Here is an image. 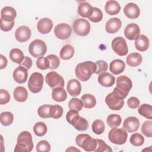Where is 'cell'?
Returning <instances> with one entry per match:
<instances>
[{"mask_svg": "<svg viewBox=\"0 0 152 152\" xmlns=\"http://www.w3.org/2000/svg\"><path fill=\"white\" fill-rule=\"evenodd\" d=\"M10 95L9 93L4 89L0 90V104H5L10 102Z\"/></svg>", "mask_w": 152, "mask_h": 152, "instance_id": "cell-50", "label": "cell"}, {"mask_svg": "<svg viewBox=\"0 0 152 152\" xmlns=\"http://www.w3.org/2000/svg\"><path fill=\"white\" fill-rule=\"evenodd\" d=\"M32 64H33V62L31 59L28 56H25L23 61L19 65L24 66L27 69H29L31 67Z\"/></svg>", "mask_w": 152, "mask_h": 152, "instance_id": "cell-53", "label": "cell"}, {"mask_svg": "<svg viewBox=\"0 0 152 152\" xmlns=\"http://www.w3.org/2000/svg\"><path fill=\"white\" fill-rule=\"evenodd\" d=\"M66 119L78 131H84L88 128V121L83 117L80 116L78 112L75 110H69L66 115Z\"/></svg>", "mask_w": 152, "mask_h": 152, "instance_id": "cell-3", "label": "cell"}, {"mask_svg": "<svg viewBox=\"0 0 152 152\" xmlns=\"http://www.w3.org/2000/svg\"><path fill=\"white\" fill-rule=\"evenodd\" d=\"M81 100L83 103V106L86 109L93 108L96 104L95 97L91 94H84L82 96Z\"/></svg>", "mask_w": 152, "mask_h": 152, "instance_id": "cell-33", "label": "cell"}, {"mask_svg": "<svg viewBox=\"0 0 152 152\" xmlns=\"http://www.w3.org/2000/svg\"><path fill=\"white\" fill-rule=\"evenodd\" d=\"M97 147L95 150L96 152H104V151H112V149L106 142L101 139H96Z\"/></svg>", "mask_w": 152, "mask_h": 152, "instance_id": "cell-46", "label": "cell"}, {"mask_svg": "<svg viewBox=\"0 0 152 152\" xmlns=\"http://www.w3.org/2000/svg\"><path fill=\"white\" fill-rule=\"evenodd\" d=\"M31 34V31L28 27L26 26H21L15 30V37L18 42L23 43L30 39Z\"/></svg>", "mask_w": 152, "mask_h": 152, "instance_id": "cell-14", "label": "cell"}, {"mask_svg": "<svg viewBox=\"0 0 152 152\" xmlns=\"http://www.w3.org/2000/svg\"><path fill=\"white\" fill-rule=\"evenodd\" d=\"M45 81L48 85L53 89L57 87H64L65 84L64 78L55 71L48 72L45 76Z\"/></svg>", "mask_w": 152, "mask_h": 152, "instance_id": "cell-11", "label": "cell"}, {"mask_svg": "<svg viewBox=\"0 0 152 152\" xmlns=\"http://www.w3.org/2000/svg\"><path fill=\"white\" fill-rule=\"evenodd\" d=\"M64 112V109L62 106L58 104L51 105L50 109V118L53 119H59L60 118Z\"/></svg>", "mask_w": 152, "mask_h": 152, "instance_id": "cell-39", "label": "cell"}, {"mask_svg": "<svg viewBox=\"0 0 152 152\" xmlns=\"http://www.w3.org/2000/svg\"><path fill=\"white\" fill-rule=\"evenodd\" d=\"M68 107L70 110H75L79 112L81 110L83 107V103L80 99L72 98L68 103Z\"/></svg>", "mask_w": 152, "mask_h": 152, "instance_id": "cell-41", "label": "cell"}, {"mask_svg": "<svg viewBox=\"0 0 152 152\" xmlns=\"http://www.w3.org/2000/svg\"><path fill=\"white\" fill-rule=\"evenodd\" d=\"M104 10L109 15H115L120 12L121 6L116 1L110 0L106 2Z\"/></svg>", "mask_w": 152, "mask_h": 152, "instance_id": "cell-26", "label": "cell"}, {"mask_svg": "<svg viewBox=\"0 0 152 152\" xmlns=\"http://www.w3.org/2000/svg\"><path fill=\"white\" fill-rule=\"evenodd\" d=\"M36 66L42 70H45L50 67V62L46 57L41 56L36 60Z\"/></svg>", "mask_w": 152, "mask_h": 152, "instance_id": "cell-45", "label": "cell"}, {"mask_svg": "<svg viewBox=\"0 0 152 152\" xmlns=\"http://www.w3.org/2000/svg\"><path fill=\"white\" fill-rule=\"evenodd\" d=\"M125 68V62L121 59H114L109 65L110 71L115 75H119L122 73Z\"/></svg>", "mask_w": 152, "mask_h": 152, "instance_id": "cell-25", "label": "cell"}, {"mask_svg": "<svg viewBox=\"0 0 152 152\" xmlns=\"http://www.w3.org/2000/svg\"><path fill=\"white\" fill-rule=\"evenodd\" d=\"M93 11V7L87 2L80 4L78 7V14L84 18H88L91 15Z\"/></svg>", "mask_w": 152, "mask_h": 152, "instance_id": "cell-27", "label": "cell"}, {"mask_svg": "<svg viewBox=\"0 0 152 152\" xmlns=\"http://www.w3.org/2000/svg\"><path fill=\"white\" fill-rule=\"evenodd\" d=\"M125 97L116 90L108 94L105 98V102L108 107L113 110H121L124 104Z\"/></svg>", "mask_w": 152, "mask_h": 152, "instance_id": "cell-4", "label": "cell"}, {"mask_svg": "<svg viewBox=\"0 0 152 152\" xmlns=\"http://www.w3.org/2000/svg\"><path fill=\"white\" fill-rule=\"evenodd\" d=\"M128 134L124 128H112L108 133L109 141L115 144L122 145L126 142Z\"/></svg>", "mask_w": 152, "mask_h": 152, "instance_id": "cell-7", "label": "cell"}, {"mask_svg": "<svg viewBox=\"0 0 152 152\" xmlns=\"http://www.w3.org/2000/svg\"><path fill=\"white\" fill-rule=\"evenodd\" d=\"M0 121L2 125L9 126L14 121V115L10 112H3L1 113Z\"/></svg>", "mask_w": 152, "mask_h": 152, "instance_id": "cell-37", "label": "cell"}, {"mask_svg": "<svg viewBox=\"0 0 152 152\" xmlns=\"http://www.w3.org/2000/svg\"><path fill=\"white\" fill-rule=\"evenodd\" d=\"M12 77L14 81L19 84L24 83L28 78V71L24 66L19 65L16 68L12 73Z\"/></svg>", "mask_w": 152, "mask_h": 152, "instance_id": "cell-18", "label": "cell"}, {"mask_svg": "<svg viewBox=\"0 0 152 152\" xmlns=\"http://www.w3.org/2000/svg\"><path fill=\"white\" fill-rule=\"evenodd\" d=\"M122 26V22L119 18L114 17L110 18L106 23L105 29L107 33L114 34L118 31Z\"/></svg>", "mask_w": 152, "mask_h": 152, "instance_id": "cell-20", "label": "cell"}, {"mask_svg": "<svg viewBox=\"0 0 152 152\" xmlns=\"http://www.w3.org/2000/svg\"><path fill=\"white\" fill-rule=\"evenodd\" d=\"M140 102L136 97H131L127 100V104L131 109H136L140 105Z\"/></svg>", "mask_w": 152, "mask_h": 152, "instance_id": "cell-52", "label": "cell"}, {"mask_svg": "<svg viewBox=\"0 0 152 152\" xmlns=\"http://www.w3.org/2000/svg\"><path fill=\"white\" fill-rule=\"evenodd\" d=\"M132 83L131 80L125 75L119 76L116 79V87L115 88L122 94L125 97L132 88Z\"/></svg>", "mask_w": 152, "mask_h": 152, "instance_id": "cell-9", "label": "cell"}, {"mask_svg": "<svg viewBox=\"0 0 152 152\" xmlns=\"http://www.w3.org/2000/svg\"><path fill=\"white\" fill-rule=\"evenodd\" d=\"M66 90L72 97L78 96L81 91V86L80 83L76 79H71L68 81Z\"/></svg>", "mask_w": 152, "mask_h": 152, "instance_id": "cell-21", "label": "cell"}, {"mask_svg": "<svg viewBox=\"0 0 152 152\" xmlns=\"http://www.w3.org/2000/svg\"><path fill=\"white\" fill-rule=\"evenodd\" d=\"M134 45L137 50L140 52H144L149 47V39L146 36L140 34L135 39Z\"/></svg>", "mask_w": 152, "mask_h": 152, "instance_id": "cell-24", "label": "cell"}, {"mask_svg": "<svg viewBox=\"0 0 152 152\" xmlns=\"http://www.w3.org/2000/svg\"><path fill=\"white\" fill-rule=\"evenodd\" d=\"M124 12L128 18L136 19L140 14V10L136 4L130 2L125 6L124 8Z\"/></svg>", "mask_w": 152, "mask_h": 152, "instance_id": "cell-16", "label": "cell"}, {"mask_svg": "<svg viewBox=\"0 0 152 152\" xmlns=\"http://www.w3.org/2000/svg\"><path fill=\"white\" fill-rule=\"evenodd\" d=\"M140 33V28L135 23L128 24L124 29V35L126 39L130 40H135Z\"/></svg>", "mask_w": 152, "mask_h": 152, "instance_id": "cell-17", "label": "cell"}, {"mask_svg": "<svg viewBox=\"0 0 152 152\" xmlns=\"http://www.w3.org/2000/svg\"><path fill=\"white\" fill-rule=\"evenodd\" d=\"M75 142L84 151L88 152L95 151L97 147L96 139L86 134H78L75 138Z\"/></svg>", "mask_w": 152, "mask_h": 152, "instance_id": "cell-5", "label": "cell"}, {"mask_svg": "<svg viewBox=\"0 0 152 152\" xmlns=\"http://www.w3.org/2000/svg\"><path fill=\"white\" fill-rule=\"evenodd\" d=\"M28 51L30 55L34 58L43 56L47 51L46 44L42 40L35 39L30 43Z\"/></svg>", "mask_w": 152, "mask_h": 152, "instance_id": "cell-8", "label": "cell"}, {"mask_svg": "<svg viewBox=\"0 0 152 152\" xmlns=\"http://www.w3.org/2000/svg\"><path fill=\"white\" fill-rule=\"evenodd\" d=\"M80 151V150L78 148H75L74 147H68V148H67L66 150V151Z\"/></svg>", "mask_w": 152, "mask_h": 152, "instance_id": "cell-55", "label": "cell"}, {"mask_svg": "<svg viewBox=\"0 0 152 152\" xmlns=\"http://www.w3.org/2000/svg\"><path fill=\"white\" fill-rule=\"evenodd\" d=\"M36 151L39 152H49L50 150V145L46 140L40 141L36 145Z\"/></svg>", "mask_w": 152, "mask_h": 152, "instance_id": "cell-48", "label": "cell"}, {"mask_svg": "<svg viewBox=\"0 0 152 152\" xmlns=\"http://www.w3.org/2000/svg\"><path fill=\"white\" fill-rule=\"evenodd\" d=\"M53 22L49 18H43L39 20L37 24L38 31L43 34L49 33L52 29Z\"/></svg>", "mask_w": 152, "mask_h": 152, "instance_id": "cell-19", "label": "cell"}, {"mask_svg": "<svg viewBox=\"0 0 152 152\" xmlns=\"http://www.w3.org/2000/svg\"><path fill=\"white\" fill-rule=\"evenodd\" d=\"M112 50L119 56H125L128 52V48L125 39L122 37H116L112 42Z\"/></svg>", "mask_w": 152, "mask_h": 152, "instance_id": "cell-12", "label": "cell"}, {"mask_svg": "<svg viewBox=\"0 0 152 152\" xmlns=\"http://www.w3.org/2000/svg\"><path fill=\"white\" fill-rule=\"evenodd\" d=\"M74 32L81 36H86L90 31V24L89 21L84 18H78L73 23Z\"/></svg>", "mask_w": 152, "mask_h": 152, "instance_id": "cell-10", "label": "cell"}, {"mask_svg": "<svg viewBox=\"0 0 152 152\" xmlns=\"http://www.w3.org/2000/svg\"><path fill=\"white\" fill-rule=\"evenodd\" d=\"M96 65L97 66V69L96 71V74H100L102 73L105 72L108 69L107 63L103 60H99L96 62Z\"/></svg>", "mask_w": 152, "mask_h": 152, "instance_id": "cell-49", "label": "cell"}, {"mask_svg": "<svg viewBox=\"0 0 152 152\" xmlns=\"http://www.w3.org/2000/svg\"><path fill=\"white\" fill-rule=\"evenodd\" d=\"M96 65L92 61H85L79 63L75 68L77 78L81 81H88L92 74L96 73Z\"/></svg>", "mask_w": 152, "mask_h": 152, "instance_id": "cell-1", "label": "cell"}, {"mask_svg": "<svg viewBox=\"0 0 152 152\" xmlns=\"http://www.w3.org/2000/svg\"><path fill=\"white\" fill-rule=\"evenodd\" d=\"M52 97L53 100L58 102H64L67 98L66 90L64 87H57L53 89L52 92Z\"/></svg>", "mask_w": 152, "mask_h": 152, "instance_id": "cell-29", "label": "cell"}, {"mask_svg": "<svg viewBox=\"0 0 152 152\" xmlns=\"http://www.w3.org/2000/svg\"><path fill=\"white\" fill-rule=\"evenodd\" d=\"M14 26V21L7 22L1 18V30L4 31H10Z\"/></svg>", "mask_w": 152, "mask_h": 152, "instance_id": "cell-51", "label": "cell"}, {"mask_svg": "<svg viewBox=\"0 0 152 152\" xmlns=\"http://www.w3.org/2000/svg\"><path fill=\"white\" fill-rule=\"evenodd\" d=\"M17 142L14 148L15 152H30L33 148L31 134L27 131L21 132L17 137Z\"/></svg>", "mask_w": 152, "mask_h": 152, "instance_id": "cell-2", "label": "cell"}, {"mask_svg": "<svg viewBox=\"0 0 152 152\" xmlns=\"http://www.w3.org/2000/svg\"><path fill=\"white\" fill-rule=\"evenodd\" d=\"M43 82L44 78L41 73L33 72L30 76L28 81V90L33 93H39L42 89Z\"/></svg>", "mask_w": 152, "mask_h": 152, "instance_id": "cell-6", "label": "cell"}, {"mask_svg": "<svg viewBox=\"0 0 152 152\" xmlns=\"http://www.w3.org/2000/svg\"><path fill=\"white\" fill-rule=\"evenodd\" d=\"M141 132L147 137L151 138L152 137V121H146L141 126Z\"/></svg>", "mask_w": 152, "mask_h": 152, "instance_id": "cell-44", "label": "cell"}, {"mask_svg": "<svg viewBox=\"0 0 152 152\" xmlns=\"http://www.w3.org/2000/svg\"><path fill=\"white\" fill-rule=\"evenodd\" d=\"M106 122L110 128H116L121 125L122 119L119 115L110 114L107 117Z\"/></svg>", "mask_w": 152, "mask_h": 152, "instance_id": "cell-35", "label": "cell"}, {"mask_svg": "<svg viewBox=\"0 0 152 152\" xmlns=\"http://www.w3.org/2000/svg\"><path fill=\"white\" fill-rule=\"evenodd\" d=\"M50 104H43L40 106L37 109L38 115L42 118H50Z\"/></svg>", "mask_w": 152, "mask_h": 152, "instance_id": "cell-42", "label": "cell"}, {"mask_svg": "<svg viewBox=\"0 0 152 152\" xmlns=\"http://www.w3.org/2000/svg\"><path fill=\"white\" fill-rule=\"evenodd\" d=\"M13 96L16 101L18 102H24L27 99L28 92L25 87L18 86L14 89Z\"/></svg>", "mask_w": 152, "mask_h": 152, "instance_id": "cell-28", "label": "cell"}, {"mask_svg": "<svg viewBox=\"0 0 152 152\" xmlns=\"http://www.w3.org/2000/svg\"><path fill=\"white\" fill-rule=\"evenodd\" d=\"M17 16L15 10L9 6L4 7L1 11V18L7 22L14 21V19Z\"/></svg>", "mask_w": 152, "mask_h": 152, "instance_id": "cell-23", "label": "cell"}, {"mask_svg": "<svg viewBox=\"0 0 152 152\" xmlns=\"http://www.w3.org/2000/svg\"><path fill=\"white\" fill-rule=\"evenodd\" d=\"M142 61V58L139 53H132L126 57V64L131 67H136L140 65Z\"/></svg>", "mask_w": 152, "mask_h": 152, "instance_id": "cell-30", "label": "cell"}, {"mask_svg": "<svg viewBox=\"0 0 152 152\" xmlns=\"http://www.w3.org/2000/svg\"><path fill=\"white\" fill-rule=\"evenodd\" d=\"M99 83L105 87H109L112 86L115 82V77L109 72H103L98 76Z\"/></svg>", "mask_w": 152, "mask_h": 152, "instance_id": "cell-22", "label": "cell"}, {"mask_svg": "<svg viewBox=\"0 0 152 152\" xmlns=\"http://www.w3.org/2000/svg\"><path fill=\"white\" fill-rule=\"evenodd\" d=\"M91 128L94 134L100 135L104 131L105 125L103 121L100 119H96L93 122Z\"/></svg>", "mask_w": 152, "mask_h": 152, "instance_id": "cell-38", "label": "cell"}, {"mask_svg": "<svg viewBox=\"0 0 152 152\" xmlns=\"http://www.w3.org/2000/svg\"><path fill=\"white\" fill-rule=\"evenodd\" d=\"M9 56L12 62L18 64H20L25 57L22 50L18 48L12 49L10 52Z\"/></svg>", "mask_w": 152, "mask_h": 152, "instance_id": "cell-32", "label": "cell"}, {"mask_svg": "<svg viewBox=\"0 0 152 152\" xmlns=\"http://www.w3.org/2000/svg\"><path fill=\"white\" fill-rule=\"evenodd\" d=\"M48 131L46 125L43 122H38L33 126V132L38 137L44 136Z\"/></svg>", "mask_w": 152, "mask_h": 152, "instance_id": "cell-36", "label": "cell"}, {"mask_svg": "<svg viewBox=\"0 0 152 152\" xmlns=\"http://www.w3.org/2000/svg\"><path fill=\"white\" fill-rule=\"evenodd\" d=\"M129 141L132 145L135 147H139L142 145L144 142V137L139 133H134L131 135Z\"/></svg>", "mask_w": 152, "mask_h": 152, "instance_id": "cell-40", "label": "cell"}, {"mask_svg": "<svg viewBox=\"0 0 152 152\" xmlns=\"http://www.w3.org/2000/svg\"><path fill=\"white\" fill-rule=\"evenodd\" d=\"M0 59H1V62H0V69H2L5 68L8 63V61L7 58L2 55H0Z\"/></svg>", "mask_w": 152, "mask_h": 152, "instance_id": "cell-54", "label": "cell"}, {"mask_svg": "<svg viewBox=\"0 0 152 152\" xmlns=\"http://www.w3.org/2000/svg\"><path fill=\"white\" fill-rule=\"evenodd\" d=\"M140 121L135 116L126 118L123 124V128L129 133L136 132L140 127Z\"/></svg>", "mask_w": 152, "mask_h": 152, "instance_id": "cell-15", "label": "cell"}, {"mask_svg": "<svg viewBox=\"0 0 152 152\" xmlns=\"http://www.w3.org/2000/svg\"><path fill=\"white\" fill-rule=\"evenodd\" d=\"M88 18L93 23L100 22L103 19V12L99 8L93 7V12Z\"/></svg>", "mask_w": 152, "mask_h": 152, "instance_id": "cell-43", "label": "cell"}, {"mask_svg": "<svg viewBox=\"0 0 152 152\" xmlns=\"http://www.w3.org/2000/svg\"><path fill=\"white\" fill-rule=\"evenodd\" d=\"M54 33L58 39L65 40L70 37L72 33V28L66 23H60L55 27Z\"/></svg>", "mask_w": 152, "mask_h": 152, "instance_id": "cell-13", "label": "cell"}, {"mask_svg": "<svg viewBox=\"0 0 152 152\" xmlns=\"http://www.w3.org/2000/svg\"><path fill=\"white\" fill-rule=\"evenodd\" d=\"M74 55V49L71 45H66L64 46L60 50V58L63 60H68L71 59Z\"/></svg>", "mask_w": 152, "mask_h": 152, "instance_id": "cell-31", "label": "cell"}, {"mask_svg": "<svg viewBox=\"0 0 152 152\" xmlns=\"http://www.w3.org/2000/svg\"><path fill=\"white\" fill-rule=\"evenodd\" d=\"M138 112L141 116L145 117L147 119L151 120L152 119V107L148 104H142L138 108Z\"/></svg>", "mask_w": 152, "mask_h": 152, "instance_id": "cell-34", "label": "cell"}, {"mask_svg": "<svg viewBox=\"0 0 152 152\" xmlns=\"http://www.w3.org/2000/svg\"><path fill=\"white\" fill-rule=\"evenodd\" d=\"M46 58L48 59L50 62L49 69H55L59 66L60 59L58 56L53 54H51L48 55Z\"/></svg>", "mask_w": 152, "mask_h": 152, "instance_id": "cell-47", "label": "cell"}]
</instances>
